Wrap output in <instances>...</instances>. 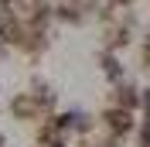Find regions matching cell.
I'll return each instance as SVG.
<instances>
[{"instance_id": "obj_4", "label": "cell", "mask_w": 150, "mask_h": 147, "mask_svg": "<svg viewBox=\"0 0 150 147\" xmlns=\"http://www.w3.org/2000/svg\"><path fill=\"white\" fill-rule=\"evenodd\" d=\"M112 4H130V0H112Z\"/></svg>"}, {"instance_id": "obj_3", "label": "cell", "mask_w": 150, "mask_h": 147, "mask_svg": "<svg viewBox=\"0 0 150 147\" xmlns=\"http://www.w3.org/2000/svg\"><path fill=\"white\" fill-rule=\"evenodd\" d=\"M103 69H106V75H109V79H120V75H123L120 62H116L112 55H106V58H103Z\"/></svg>"}, {"instance_id": "obj_5", "label": "cell", "mask_w": 150, "mask_h": 147, "mask_svg": "<svg viewBox=\"0 0 150 147\" xmlns=\"http://www.w3.org/2000/svg\"><path fill=\"white\" fill-rule=\"evenodd\" d=\"M0 147H4V133H0Z\"/></svg>"}, {"instance_id": "obj_1", "label": "cell", "mask_w": 150, "mask_h": 147, "mask_svg": "<svg viewBox=\"0 0 150 147\" xmlns=\"http://www.w3.org/2000/svg\"><path fill=\"white\" fill-rule=\"evenodd\" d=\"M103 123L116 133V137H123V133H130V130H133V116H130V110H123V106L106 110V113H103Z\"/></svg>"}, {"instance_id": "obj_2", "label": "cell", "mask_w": 150, "mask_h": 147, "mask_svg": "<svg viewBox=\"0 0 150 147\" xmlns=\"http://www.w3.org/2000/svg\"><path fill=\"white\" fill-rule=\"evenodd\" d=\"M116 103H120L123 110H133V106H140V92L133 89V86H120L116 89Z\"/></svg>"}]
</instances>
